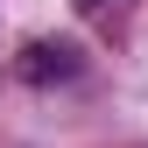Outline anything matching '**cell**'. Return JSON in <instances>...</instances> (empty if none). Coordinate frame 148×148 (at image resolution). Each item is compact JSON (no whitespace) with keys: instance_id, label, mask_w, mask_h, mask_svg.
Wrapping results in <instances>:
<instances>
[{"instance_id":"2","label":"cell","mask_w":148,"mask_h":148,"mask_svg":"<svg viewBox=\"0 0 148 148\" xmlns=\"http://www.w3.org/2000/svg\"><path fill=\"white\" fill-rule=\"evenodd\" d=\"M78 7H106V0H78Z\"/></svg>"},{"instance_id":"1","label":"cell","mask_w":148,"mask_h":148,"mask_svg":"<svg viewBox=\"0 0 148 148\" xmlns=\"http://www.w3.org/2000/svg\"><path fill=\"white\" fill-rule=\"evenodd\" d=\"M14 71H21V85H71V78L85 71V49L64 42V35H57V42L42 35V42H28L21 57H14Z\"/></svg>"}]
</instances>
